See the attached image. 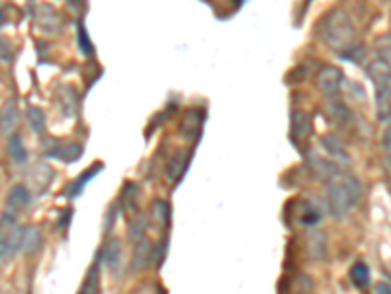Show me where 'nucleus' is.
Masks as SVG:
<instances>
[{
    "label": "nucleus",
    "mask_w": 391,
    "mask_h": 294,
    "mask_svg": "<svg viewBox=\"0 0 391 294\" xmlns=\"http://www.w3.org/2000/svg\"><path fill=\"white\" fill-rule=\"evenodd\" d=\"M362 183L354 175L349 173H339L337 177L327 183V202H329L330 212L335 216H346L352 212L362 199Z\"/></svg>",
    "instance_id": "nucleus-1"
},
{
    "label": "nucleus",
    "mask_w": 391,
    "mask_h": 294,
    "mask_svg": "<svg viewBox=\"0 0 391 294\" xmlns=\"http://www.w3.org/2000/svg\"><path fill=\"white\" fill-rule=\"evenodd\" d=\"M354 24L350 20V14L342 8H333L325 14L321 22V38L329 45L333 52L340 55L354 47Z\"/></svg>",
    "instance_id": "nucleus-2"
},
{
    "label": "nucleus",
    "mask_w": 391,
    "mask_h": 294,
    "mask_svg": "<svg viewBox=\"0 0 391 294\" xmlns=\"http://www.w3.org/2000/svg\"><path fill=\"white\" fill-rule=\"evenodd\" d=\"M22 233L24 228L10 214L0 216V263L10 259L14 253L22 247Z\"/></svg>",
    "instance_id": "nucleus-3"
},
{
    "label": "nucleus",
    "mask_w": 391,
    "mask_h": 294,
    "mask_svg": "<svg viewBox=\"0 0 391 294\" xmlns=\"http://www.w3.org/2000/svg\"><path fill=\"white\" fill-rule=\"evenodd\" d=\"M368 77H370L372 84L376 88V96H378V105L385 106L391 102V69L388 65L380 61V59H374L368 65Z\"/></svg>",
    "instance_id": "nucleus-4"
},
{
    "label": "nucleus",
    "mask_w": 391,
    "mask_h": 294,
    "mask_svg": "<svg viewBox=\"0 0 391 294\" xmlns=\"http://www.w3.org/2000/svg\"><path fill=\"white\" fill-rule=\"evenodd\" d=\"M30 10H33V22L43 33H59L63 28V18L59 12L49 4H31Z\"/></svg>",
    "instance_id": "nucleus-5"
},
{
    "label": "nucleus",
    "mask_w": 391,
    "mask_h": 294,
    "mask_svg": "<svg viewBox=\"0 0 391 294\" xmlns=\"http://www.w3.org/2000/svg\"><path fill=\"white\" fill-rule=\"evenodd\" d=\"M53 179H55V171H53L47 163H35V165H31L30 171H28V189L30 190H35L38 194H43L45 190L51 187Z\"/></svg>",
    "instance_id": "nucleus-6"
},
{
    "label": "nucleus",
    "mask_w": 391,
    "mask_h": 294,
    "mask_svg": "<svg viewBox=\"0 0 391 294\" xmlns=\"http://www.w3.org/2000/svg\"><path fill=\"white\" fill-rule=\"evenodd\" d=\"M342 83H344V73H342V69H339V67L327 65L317 75V86H319L325 95L330 96V98H335V96L339 95Z\"/></svg>",
    "instance_id": "nucleus-7"
},
{
    "label": "nucleus",
    "mask_w": 391,
    "mask_h": 294,
    "mask_svg": "<svg viewBox=\"0 0 391 294\" xmlns=\"http://www.w3.org/2000/svg\"><path fill=\"white\" fill-rule=\"evenodd\" d=\"M31 202V190L28 189V185H24V183H18V185H14L8 192V196H6V214H10V216H18L22 212L28 210V206H30Z\"/></svg>",
    "instance_id": "nucleus-8"
},
{
    "label": "nucleus",
    "mask_w": 391,
    "mask_h": 294,
    "mask_svg": "<svg viewBox=\"0 0 391 294\" xmlns=\"http://www.w3.org/2000/svg\"><path fill=\"white\" fill-rule=\"evenodd\" d=\"M84 153V147L81 144H77V141H65V144H53L51 149H47L45 151V155L47 157H53V159H59L63 163H74V161H79V159L83 157Z\"/></svg>",
    "instance_id": "nucleus-9"
},
{
    "label": "nucleus",
    "mask_w": 391,
    "mask_h": 294,
    "mask_svg": "<svg viewBox=\"0 0 391 294\" xmlns=\"http://www.w3.org/2000/svg\"><path fill=\"white\" fill-rule=\"evenodd\" d=\"M311 132H313L311 114L303 112V110H294V114H292V137H294V141L296 144L305 141L311 136Z\"/></svg>",
    "instance_id": "nucleus-10"
},
{
    "label": "nucleus",
    "mask_w": 391,
    "mask_h": 294,
    "mask_svg": "<svg viewBox=\"0 0 391 294\" xmlns=\"http://www.w3.org/2000/svg\"><path fill=\"white\" fill-rule=\"evenodd\" d=\"M18 120H20V110L16 106V100H8L0 110V130L4 134H16L18 127Z\"/></svg>",
    "instance_id": "nucleus-11"
},
{
    "label": "nucleus",
    "mask_w": 391,
    "mask_h": 294,
    "mask_svg": "<svg viewBox=\"0 0 391 294\" xmlns=\"http://www.w3.org/2000/svg\"><path fill=\"white\" fill-rule=\"evenodd\" d=\"M309 167H311V173L321 180H327L329 183L333 177L339 175V167L335 163H330L329 159L317 157V155H309Z\"/></svg>",
    "instance_id": "nucleus-12"
},
{
    "label": "nucleus",
    "mask_w": 391,
    "mask_h": 294,
    "mask_svg": "<svg viewBox=\"0 0 391 294\" xmlns=\"http://www.w3.org/2000/svg\"><path fill=\"white\" fill-rule=\"evenodd\" d=\"M321 147H323V149L327 151V155L335 159V161H342V163L349 161V151H346V147L340 141V137H337L335 134H325V136H321Z\"/></svg>",
    "instance_id": "nucleus-13"
},
{
    "label": "nucleus",
    "mask_w": 391,
    "mask_h": 294,
    "mask_svg": "<svg viewBox=\"0 0 391 294\" xmlns=\"http://www.w3.org/2000/svg\"><path fill=\"white\" fill-rule=\"evenodd\" d=\"M8 155L16 165H24L28 161V149L24 146V137L20 134H12L8 137Z\"/></svg>",
    "instance_id": "nucleus-14"
},
{
    "label": "nucleus",
    "mask_w": 391,
    "mask_h": 294,
    "mask_svg": "<svg viewBox=\"0 0 391 294\" xmlns=\"http://www.w3.org/2000/svg\"><path fill=\"white\" fill-rule=\"evenodd\" d=\"M104 169V165L102 163H94L93 167L88 169V171H84L83 175L79 177V179L74 180L72 185H69V192H67V196H79L81 192H83V189H84V185H88L90 180L96 177V173H100Z\"/></svg>",
    "instance_id": "nucleus-15"
},
{
    "label": "nucleus",
    "mask_w": 391,
    "mask_h": 294,
    "mask_svg": "<svg viewBox=\"0 0 391 294\" xmlns=\"http://www.w3.org/2000/svg\"><path fill=\"white\" fill-rule=\"evenodd\" d=\"M102 259L112 271L120 267V261H122V243H120V240H110L104 245Z\"/></svg>",
    "instance_id": "nucleus-16"
},
{
    "label": "nucleus",
    "mask_w": 391,
    "mask_h": 294,
    "mask_svg": "<svg viewBox=\"0 0 391 294\" xmlns=\"http://www.w3.org/2000/svg\"><path fill=\"white\" fill-rule=\"evenodd\" d=\"M190 151H176V155L168 161V177L170 179H182V173L186 171V165L190 161Z\"/></svg>",
    "instance_id": "nucleus-17"
},
{
    "label": "nucleus",
    "mask_w": 391,
    "mask_h": 294,
    "mask_svg": "<svg viewBox=\"0 0 391 294\" xmlns=\"http://www.w3.org/2000/svg\"><path fill=\"white\" fill-rule=\"evenodd\" d=\"M327 116H329V120L333 122V124L342 126V124H346V122H349L350 112H349V108L342 105L340 100L333 98V100H329V105H327Z\"/></svg>",
    "instance_id": "nucleus-18"
},
{
    "label": "nucleus",
    "mask_w": 391,
    "mask_h": 294,
    "mask_svg": "<svg viewBox=\"0 0 391 294\" xmlns=\"http://www.w3.org/2000/svg\"><path fill=\"white\" fill-rule=\"evenodd\" d=\"M59 105L65 116H72L77 112L79 106V98H77V91L72 86H63L59 91Z\"/></svg>",
    "instance_id": "nucleus-19"
},
{
    "label": "nucleus",
    "mask_w": 391,
    "mask_h": 294,
    "mask_svg": "<svg viewBox=\"0 0 391 294\" xmlns=\"http://www.w3.org/2000/svg\"><path fill=\"white\" fill-rule=\"evenodd\" d=\"M40 242H42V231L38 230V228H33V226L24 228V233H22V247H20V249H24V253L31 255V253L40 247Z\"/></svg>",
    "instance_id": "nucleus-20"
},
{
    "label": "nucleus",
    "mask_w": 391,
    "mask_h": 294,
    "mask_svg": "<svg viewBox=\"0 0 391 294\" xmlns=\"http://www.w3.org/2000/svg\"><path fill=\"white\" fill-rule=\"evenodd\" d=\"M79 294H100V269H98V265L90 267Z\"/></svg>",
    "instance_id": "nucleus-21"
},
{
    "label": "nucleus",
    "mask_w": 391,
    "mask_h": 294,
    "mask_svg": "<svg viewBox=\"0 0 391 294\" xmlns=\"http://www.w3.org/2000/svg\"><path fill=\"white\" fill-rule=\"evenodd\" d=\"M374 49L378 53V59L383 61L391 69V33L380 36L376 43H374Z\"/></svg>",
    "instance_id": "nucleus-22"
},
{
    "label": "nucleus",
    "mask_w": 391,
    "mask_h": 294,
    "mask_svg": "<svg viewBox=\"0 0 391 294\" xmlns=\"http://www.w3.org/2000/svg\"><path fill=\"white\" fill-rule=\"evenodd\" d=\"M26 118H28V124L30 127L35 132V134H43L45 132V112L38 106H30L28 112H26Z\"/></svg>",
    "instance_id": "nucleus-23"
},
{
    "label": "nucleus",
    "mask_w": 391,
    "mask_h": 294,
    "mask_svg": "<svg viewBox=\"0 0 391 294\" xmlns=\"http://www.w3.org/2000/svg\"><path fill=\"white\" fill-rule=\"evenodd\" d=\"M350 279H352V283L356 284L358 288L368 286V283H370V269H368V265L356 263V265L350 269Z\"/></svg>",
    "instance_id": "nucleus-24"
},
{
    "label": "nucleus",
    "mask_w": 391,
    "mask_h": 294,
    "mask_svg": "<svg viewBox=\"0 0 391 294\" xmlns=\"http://www.w3.org/2000/svg\"><path fill=\"white\" fill-rule=\"evenodd\" d=\"M79 43H81L84 55H94V45L90 43V38H88V32H86L83 22H79Z\"/></svg>",
    "instance_id": "nucleus-25"
},
{
    "label": "nucleus",
    "mask_w": 391,
    "mask_h": 294,
    "mask_svg": "<svg viewBox=\"0 0 391 294\" xmlns=\"http://www.w3.org/2000/svg\"><path fill=\"white\" fill-rule=\"evenodd\" d=\"M14 59V49L8 38H0V63H12Z\"/></svg>",
    "instance_id": "nucleus-26"
},
{
    "label": "nucleus",
    "mask_w": 391,
    "mask_h": 294,
    "mask_svg": "<svg viewBox=\"0 0 391 294\" xmlns=\"http://www.w3.org/2000/svg\"><path fill=\"white\" fill-rule=\"evenodd\" d=\"M383 149H385V155H388V163L391 165V126L383 132Z\"/></svg>",
    "instance_id": "nucleus-27"
},
{
    "label": "nucleus",
    "mask_w": 391,
    "mask_h": 294,
    "mask_svg": "<svg viewBox=\"0 0 391 294\" xmlns=\"http://www.w3.org/2000/svg\"><path fill=\"white\" fill-rule=\"evenodd\" d=\"M135 294H161V291L154 284H143L141 288H137Z\"/></svg>",
    "instance_id": "nucleus-28"
},
{
    "label": "nucleus",
    "mask_w": 391,
    "mask_h": 294,
    "mask_svg": "<svg viewBox=\"0 0 391 294\" xmlns=\"http://www.w3.org/2000/svg\"><path fill=\"white\" fill-rule=\"evenodd\" d=\"M380 120L381 122H390V126H391V102L390 105L381 106L380 108Z\"/></svg>",
    "instance_id": "nucleus-29"
},
{
    "label": "nucleus",
    "mask_w": 391,
    "mask_h": 294,
    "mask_svg": "<svg viewBox=\"0 0 391 294\" xmlns=\"http://www.w3.org/2000/svg\"><path fill=\"white\" fill-rule=\"evenodd\" d=\"M6 22H8V8H6V4L0 2V28H2Z\"/></svg>",
    "instance_id": "nucleus-30"
},
{
    "label": "nucleus",
    "mask_w": 391,
    "mask_h": 294,
    "mask_svg": "<svg viewBox=\"0 0 391 294\" xmlns=\"http://www.w3.org/2000/svg\"><path fill=\"white\" fill-rule=\"evenodd\" d=\"M376 294H391V286L388 283L378 284V288H376Z\"/></svg>",
    "instance_id": "nucleus-31"
},
{
    "label": "nucleus",
    "mask_w": 391,
    "mask_h": 294,
    "mask_svg": "<svg viewBox=\"0 0 391 294\" xmlns=\"http://www.w3.org/2000/svg\"><path fill=\"white\" fill-rule=\"evenodd\" d=\"M0 294H14V293H10V291H0Z\"/></svg>",
    "instance_id": "nucleus-32"
}]
</instances>
